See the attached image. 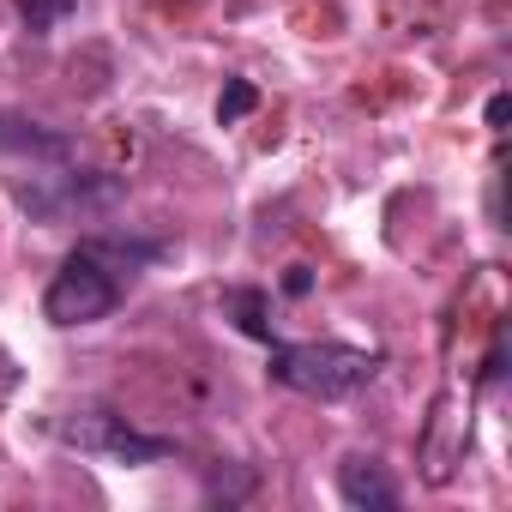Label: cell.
<instances>
[{"instance_id":"8992f818","label":"cell","mask_w":512,"mask_h":512,"mask_svg":"<svg viewBox=\"0 0 512 512\" xmlns=\"http://www.w3.org/2000/svg\"><path fill=\"white\" fill-rule=\"evenodd\" d=\"M0 151L61 163V157H73V139H67V133H49V127H37V121H25V115H0Z\"/></svg>"},{"instance_id":"5b68a950","label":"cell","mask_w":512,"mask_h":512,"mask_svg":"<svg viewBox=\"0 0 512 512\" xmlns=\"http://www.w3.org/2000/svg\"><path fill=\"white\" fill-rule=\"evenodd\" d=\"M338 494H344L356 512H392V506H398V488H392L386 464H380V458H362V452L338 464Z\"/></svg>"},{"instance_id":"8fae6325","label":"cell","mask_w":512,"mask_h":512,"mask_svg":"<svg viewBox=\"0 0 512 512\" xmlns=\"http://www.w3.org/2000/svg\"><path fill=\"white\" fill-rule=\"evenodd\" d=\"M506 115H512V103H506V97H488V127H494V133L506 127Z\"/></svg>"},{"instance_id":"3957f363","label":"cell","mask_w":512,"mask_h":512,"mask_svg":"<svg viewBox=\"0 0 512 512\" xmlns=\"http://www.w3.org/2000/svg\"><path fill=\"white\" fill-rule=\"evenodd\" d=\"M115 302H121V290H115V272H103V253L79 247L55 272V284L43 290V320L49 326H97Z\"/></svg>"},{"instance_id":"ba28073f","label":"cell","mask_w":512,"mask_h":512,"mask_svg":"<svg viewBox=\"0 0 512 512\" xmlns=\"http://www.w3.org/2000/svg\"><path fill=\"white\" fill-rule=\"evenodd\" d=\"M253 109H260V91H253V79H229L223 97H217V115H223V121H241V115H253Z\"/></svg>"},{"instance_id":"277c9868","label":"cell","mask_w":512,"mask_h":512,"mask_svg":"<svg viewBox=\"0 0 512 512\" xmlns=\"http://www.w3.org/2000/svg\"><path fill=\"white\" fill-rule=\"evenodd\" d=\"M61 440L79 446V452H91V458H109V464H157V458L175 452V440L139 434V428H133L127 416H115V410H79V416H67V422H61Z\"/></svg>"},{"instance_id":"52a82bcc","label":"cell","mask_w":512,"mask_h":512,"mask_svg":"<svg viewBox=\"0 0 512 512\" xmlns=\"http://www.w3.org/2000/svg\"><path fill=\"white\" fill-rule=\"evenodd\" d=\"M229 308H235V326L247 338H266L272 344V326H266V296L260 290H229Z\"/></svg>"},{"instance_id":"7a4b0ae2","label":"cell","mask_w":512,"mask_h":512,"mask_svg":"<svg viewBox=\"0 0 512 512\" xmlns=\"http://www.w3.org/2000/svg\"><path fill=\"white\" fill-rule=\"evenodd\" d=\"M380 374L374 350L356 344H272V380L302 392V398H350Z\"/></svg>"},{"instance_id":"30bf717a","label":"cell","mask_w":512,"mask_h":512,"mask_svg":"<svg viewBox=\"0 0 512 512\" xmlns=\"http://www.w3.org/2000/svg\"><path fill=\"white\" fill-rule=\"evenodd\" d=\"M284 290H290V296H308V290H314V272H308V266H290V272H284Z\"/></svg>"},{"instance_id":"6da1fadb","label":"cell","mask_w":512,"mask_h":512,"mask_svg":"<svg viewBox=\"0 0 512 512\" xmlns=\"http://www.w3.org/2000/svg\"><path fill=\"white\" fill-rule=\"evenodd\" d=\"M127 199V181L121 175H97V169H55V175H31L13 187V205L31 217V223H97L109 217L115 205Z\"/></svg>"},{"instance_id":"9c48e42d","label":"cell","mask_w":512,"mask_h":512,"mask_svg":"<svg viewBox=\"0 0 512 512\" xmlns=\"http://www.w3.org/2000/svg\"><path fill=\"white\" fill-rule=\"evenodd\" d=\"M19 13H25V25H31L37 37H49V31H55V19H67V13H73V0H19Z\"/></svg>"}]
</instances>
